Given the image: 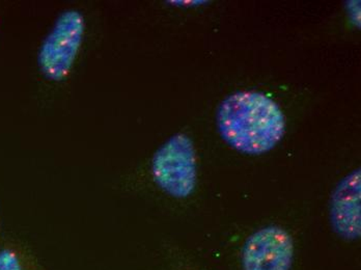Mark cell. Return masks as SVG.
<instances>
[{
  "mask_svg": "<svg viewBox=\"0 0 361 270\" xmlns=\"http://www.w3.org/2000/svg\"><path fill=\"white\" fill-rule=\"evenodd\" d=\"M218 127L228 145L246 154L272 150L285 135V116L269 97L238 92L220 105Z\"/></svg>",
  "mask_w": 361,
  "mask_h": 270,
  "instance_id": "cell-1",
  "label": "cell"
},
{
  "mask_svg": "<svg viewBox=\"0 0 361 270\" xmlns=\"http://www.w3.org/2000/svg\"><path fill=\"white\" fill-rule=\"evenodd\" d=\"M85 34V19L77 10H67L55 20L37 52V66L44 78L63 80L71 73Z\"/></svg>",
  "mask_w": 361,
  "mask_h": 270,
  "instance_id": "cell-2",
  "label": "cell"
},
{
  "mask_svg": "<svg viewBox=\"0 0 361 270\" xmlns=\"http://www.w3.org/2000/svg\"><path fill=\"white\" fill-rule=\"evenodd\" d=\"M152 173L163 192L177 199L188 197L197 186V155L186 135L171 136L154 155Z\"/></svg>",
  "mask_w": 361,
  "mask_h": 270,
  "instance_id": "cell-3",
  "label": "cell"
},
{
  "mask_svg": "<svg viewBox=\"0 0 361 270\" xmlns=\"http://www.w3.org/2000/svg\"><path fill=\"white\" fill-rule=\"evenodd\" d=\"M294 243L289 233L279 227L259 230L248 238L242 254L244 270H290Z\"/></svg>",
  "mask_w": 361,
  "mask_h": 270,
  "instance_id": "cell-4",
  "label": "cell"
},
{
  "mask_svg": "<svg viewBox=\"0 0 361 270\" xmlns=\"http://www.w3.org/2000/svg\"><path fill=\"white\" fill-rule=\"evenodd\" d=\"M331 221L343 238L360 236V171L347 176L336 188L331 200Z\"/></svg>",
  "mask_w": 361,
  "mask_h": 270,
  "instance_id": "cell-5",
  "label": "cell"
},
{
  "mask_svg": "<svg viewBox=\"0 0 361 270\" xmlns=\"http://www.w3.org/2000/svg\"><path fill=\"white\" fill-rule=\"evenodd\" d=\"M0 270H47L36 254L16 241L0 245Z\"/></svg>",
  "mask_w": 361,
  "mask_h": 270,
  "instance_id": "cell-6",
  "label": "cell"
}]
</instances>
